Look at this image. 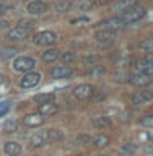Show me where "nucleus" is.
<instances>
[{"instance_id":"18","label":"nucleus","mask_w":153,"mask_h":156,"mask_svg":"<svg viewBox=\"0 0 153 156\" xmlns=\"http://www.w3.org/2000/svg\"><path fill=\"white\" fill-rule=\"evenodd\" d=\"M111 124H112V120L107 115L93 117V127H96V129H107V127H111Z\"/></svg>"},{"instance_id":"37","label":"nucleus","mask_w":153,"mask_h":156,"mask_svg":"<svg viewBox=\"0 0 153 156\" xmlns=\"http://www.w3.org/2000/svg\"><path fill=\"white\" fill-rule=\"evenodd\" d=\"M144 62H147V63H153V52H148V54H147V57L144 58Z\"/></svg>"},{"instance_id":"23","label":"nucleus","mask_w":153,"mask_h":156,"mask_svg":"<svg viewBox=\"0 0 153 156\" xmlns=\"http://www.w3.org/2000/svg\"><path fill=\"white\" fill-rule=\"evenodd\" d=\"M3 129H5V132H8V133H16V132L20 130V124H18V120H15V119H12V120H7L3 124Z\"/></svg>"},{"instance_id":"15","label":"nucleus","mask_w":153,"mask_h":156,"mask_svg":"<svg viewBox=\"0 0 153 156\" xmlns=\"http://www.w3.org/2000/svg\"><path fill=\"white\" fill-rule=\"evenodd\" d=\"M24 125L26 127H39L44 124V115H41L39 112H36V114H28L26 117H24Z\"/></svg>"},{"instance_id":"3","label":"nucleus","mask_w":153,"mask_h":156,"mask_svg":"<svg viewBox=\"0 0 153 156\" xmlns=\"http://www.w3.org/2000/svg\"><path fill=\"white\" fill-rule=\"evenodd\" d=\"M126 26H127V24L124 23L122 16H111V18L104 20V21L101 23V28L103 29H106V31H109V33H114V34L116 33H121Z\"/></svg>"},{"instance_id":"27","label":"nucleus","mask_w":153,"mask_h":156,"mask_svg":"<svg viewBox=\"0 0 153 156\" xmlns=\"http://www.w3.org/2000/svg\"><path fill=\"white\" fill-rule=\"evenodd\" d=\"M135 150H137L135 143H126V145H122L121 148H119V154L121 156H129V154L134 153Z\"/></svg>"},{"instance_id":"11","label":"nucleus","mask_w":153,"mask_h":156,"mask_svg":"<svg viewBox=\"0 0 153 156\" xmlns=\"http://www.w3.org/2000/svg\"><path fill=\"white\" fill-rule=\"evenodd\" d=\"M151 80H153L151 76L145 75V73L137 72L135 75H132V76H130V80H129V81H130L134 86H137V88H145V86L151 85Z\"/></svg>"},{"instance_id":"9","label":"nucleus","mask_w":153,"mask_h":156,"mask_svg":"<svg viewBox=\"0 0 153 156\" xmlns=\"http://www.w3.org/2000/svg\"><path fill=\"white\" fill-rule=\"evenodd\" d=\"M73 75V68L70 65H57L51 70V76L54 80H64V78H70Z\"/></svg>"},{"instance_id":"21","label":"nucleus","mask_w":153,"mask_h":156,"mask_svg":"<svg viewBox=\"0 0 153 156\" xmlns=\"http://www.w3.org/2000/svg\"><path fill=\"white\" fill-rule=\"evenodd\" d=\"M104 73H106V68L103 65H100V63H95V65H91L90 68H88L86 76H90V78H101Z\"/></svg>"},{"instance_id":"25","label":"nucleus","mask_w":153,"mask_h":156,"mask_svg":"<svg viewBox=\"0 0 153 156\" xmlns=\"http://www.w3.org/2000/svg\"><path fill=\"white\" fill-rule=\"evenodd\" d=\"M93 145L96 146V148H104V146L109 145V136L106 135H98L93 138Z\"/></svg>"},{"instance_id":"42","label":"nucleus","mask_w":153,"mask_h":156,"mask_svg":"<svg viewBox=\"0 0 153 156\" xmlns=\"http://www.w3.org/2000/svg\"><path fill=\"white\" fill-rule=\"evenodd\" d=\"M98 156H111V154H98Z\"/></svg>"},{"instance_id":"20","label":"nucleus","mask_w":153,"mask_h":156,"mask_svg":"<svg viewBox=\"0 0 153 156\" xmlns=\"http://www.w3.org/2000/svg\"><path fill=\"white\" fill-rule=\"evenodd\" d=\"M56 99V93H39L33 98V101L36 104H47V102H52Z\"/></svg>"},{"instance_id":"14","label":"nucleus","mask_w":153,"mask_h":156,"mask_svg":"<svg viewBox=\"0 0 153 156\" xmlns=\"http://www.w3.org/2000/svg\"><path fill=\"white\" fill-rule=\"evenodd\" d=\"M28 34H29V29L18 24V26H15L8 31V39H12V41H21V39H24Z\"/></svg>"},{"instance_id":"22","label":"nucleus","mask_w":153,"mask_h":156,"mask_svg":"<svg viewBox=\"0 0 153 156\" xmlns=\"http://www.w3.org/2000/svg\"><path fill=\"white\" fill-rule=\"evenodd\" d=\"M72 7V2L70 0H57V3H56V12L57 13H67L68 10H70Z\"/></svg>"},{"instance_id":"8","label":"nucleus","mask_w":153,"mask_h":156,"mask_svg":"<svg viewBox=\"0 0 153 156\" xmlns=\"http://www.w3.org/2000/svg\"><path fill=\"white\" fill-rule=\"evenodd\" d=\"M93 93H95V86L88 85V83H83V85H78L75 90L72 91V94L78 101H86L93 96Z\"/></svg>"},{"instance_id":"1","label":"nucleus","mask_w":153,"mask_h":156,"mask_svg":"<svg viewBox=\"0 0 153 156\" xmlns=\"http://www.w3.org/2000/svg\"><path fill=\"white\" fill-rule=\"evenodd\" d=\"M33 44L34 46H41V47H47L57 42V34L54 31H39L33 36Z\"/></svg>"},{"instance_id":"2","label":"nucleus","mask_w":153,"mask_h":156,"mask_svg":"<svg viewBox=\"0 0 153 156\" xmlns=\"http://www.w3.org/2000/svg\"><path fill=\"white\" fill-rule=\"evenodd\" d=\"M12 67H13L15 72L26 73V72H31L33 68L36 67V60H34L33 57H28V55H20L13 60Z\"/></svg>"},{"instance_id":"7","label":"nucleus","mask_w":153,"mask_h":156,"mask_svg":"<svg viewBox=\"0 0 153 156\" xmlns=\"http://www.w3.org/2000/svg\"><path fill=\"white\" fill-rule=\"evenodd\" d=\"M150 101H153V90H150V88H140L139 91H135L132 94V104L135 106L147 104Z\"/></svg>"},{"instance_id":"39","label":"nucleus","mask_w":153,"mask_h":156,"mask_svg":"<svg viewBox=\"0 0 153 156\" xmlns=\"http://www.w3.org/2000/svg\"><path fill=\"white\" fill-rule=\"evenodd\" d=\"M93 3L95 5H104V3H107V0H93Z\"/></svg>"},{"instance_id":"38","label":"nucleus","mask_w":153,"mask_h":156,"mask_svg":"<svg viewBox=\"0 0 153 156\" xmlns=\"http://www.w3.org/2000/svg\"><path fill=\"white\" fill-rule=\"evenodd\" d=\"M5 28H8V21L0 18V29H5Z\"/></svg>"},{"instance_id":"29","label":"nucleus","mask_w":153,"mask_h":156,"mask_svg":"<svg viewBox=\"0 0 153 156\" xmlns=\"http://www.w3.org/2000/svg\"><path fill=\"white\" fill-rule=\"evenodd\" d=\"M64 140V133L57 129H49V141H59Z\"/></svg>"},{"instance_id":"6","label":"nucleus","mask_w":153,"mask_h":156,"mask_svg":"<svg viewBox=\"0 0 153 156\" xmlns=\"http://www.w3.org/2000/svg\"><path fill=\"white\" fill-rule=\"evenodd\" d=\"M145 8L144 7H135L134 8H130L129 12H126L124 15H122V20H124V23L126 24H134V23H137V21H140L142 18L145 16Z\"/></svg>"},{"instance_id":"26","label":"nucleus","mask_w":153,"mask_h":156,"mask_svg":"<svg viewBox=\"0 0 153 156\" xmlns=\"http://www.w3.org/2000/svg\"><path fill=\"white\" fill-rule=\"evenodd\" d=\"M137 72L145 73V75H148V76L153 78V63H147V62L142 60V62L139 63V70H137Z\"/></svg>"},{"instance_id":"16","label":"nucleus","mask_w":153,"mask_h":156,"mask_svg":"<svg viewBox=\"0 0 153 156\" xmlns=\"http://www.w3.org/2000/svg\"><path fill=\"white\" fill-rule=\"evenodd\" d=\"M60 58V51L59 49H47V51L42 52V60L46 63H54L56 60H59Z\"/></svg>"},{"instance_id":"43","label":"nucleus","mask_w":153,"mask_h":156,"mask_svg":"<svg viewBox=\"0 0 153 156\" xmlns=\"http://www.w3.org/2000/svg\"><path fill=\"white\" fill-rule=\"evenodd\" d=\"M3 3H5V2H3V0H0V5H3Z\"/></svg>"},{"instance_id":"4","label":"nucleus","mask_w":153,"mask_h":156,"mask_svg":"<svg viewBox=\"0 0 153 156\" xmlns=\"http://www.w3.org/2000/svg\"><path fill=\"white\" fill-rule=\"evenodd\" d=\"M41 73L39 72H26L23 75V78L20 80V86L23 90H31V88H36L39 83H41Z\"/></svg>"},{"instance_id":"19","label":"nucleus","mask_w":153,"mask_h":156,"mask_svg":"<svg viewBox=\"0 0 153 156\" xmlns=\"http://www.w3.org/2000/svg\"><path fill=\"white\" fill-rule=\"evenodd\" d=\"M57 111H59V106L54 101L39 106V114L41 115H54V114H57Z\"/></svg>"},{"instance_id":"36","label":"nucleus","mask_w":153,"mask_h":156,"mask_svg":"<svg viewBox=\"0 0 153 156\" xmlns=\"http://www.w3.org/2000/svg\"><path fill=\"white\" fill-rule=\"evenodd\" d=\"M8 102L7 101H3V102H0V117H3L5 114H7L8 112Z\"/></svg>"},{"instance_id":"31","label":"nucleus","mask_w":153,"mask_h":156,"mask_svg":"<svg viewBox=\"0 0 153 156\" xmlns=\"http://www.w3.org/2000/svg\"><path fill=\"white\" fill-rule=\"evenodd\" d=\"M77 8L80 10V12H90V10L93 8V3L90 2V0H82V2L77 3Z\"/></svg>"},{"instance_id":"41","label":"nucleus","mask_w":153,"mask_h":156,"mask_svg":"<svg viewBox=\"0 0 153 156\" xmlns=\"http://www.w3.org/2000/svg\"><path fill=\"white\" fill-rule=\"evenodd\" d=\"M72 156H83V154H80V153H77V154H72Z\"/></svg>"},{"instance_id":"10","label":"nucleus","mask_w":153,"mask_h":156,"mask_svg":"<svg viewBox=\"0 0 153 156\" xmlns=\"http://www.w3.org/2000/svg\"><path fill=\"white\" fill-rule=\"evenodd\" d=\"M26 10L29 15L33 16H39V15H44L47 12V5L42 2V0H31L28 5H26Z\"/></svg>"},{"instance_id":"35","label":"nucleus","mask_w":153,"mask_h":156,"mask_svg":"<svg viewBox=\"0 0 153 156\" xmlns=\"http://www.w3.org/2000/svg\"><path fill=\"white\" fill-rule=\"evenodd\" d=\"M18 24H20V26H23V28H26V29H31L34 26V21H33V20H21Z\"/></svg>"},{"instance_id":"32","label":"nucleus","mask_w":153,"mask_h":156,"mask_svg":"<svg viewBox=\"0 0 153 156\" xmlns=\"http://www.w3.org/2000/svg\"><path fill=\"white\" fill-rule=\"evenodd\" d=\"M140 125L148 127V129H153V114H147L140 119Z\"/></svg>"},{"instance_id":"28","label":"nucleus","mask_w":153,"mask_h":156,"mask_svg":"<svg viewBox=\"0 0 153 156\" xmlns=\"http://www.w3.org/2000/svg\"><path fill=\"white\" fill-rule=\"evenodd\" d=\"M16 49H15V47H3L2 49V51H0V58H3V60H5V58H12V57H15V55H16Z\"/></svg>"},{"instance_id":"34","label":"nucleus","mask_w":153,"mask_h":156,"mask_svg":"<svg viewBox=\"0 0 153 156\" xmlns=\"http://www.w3.org/2000/svg\"><path fill=\"white\" fill-rule=\"evenodd\" d=\"M90 99H91L93 102H100V101H103V99H106V93H103V91H95Z\"/></svg>"},{"instance_id":"33","label":"nucleus","mask_w":153,"mask_h":156,"mask_svg":"<svg viewBox=\"0 0 153 156\" xmlns=\"http://www.w3.org/2000/svg\"><path fill=\"white\" fill-rule=\"evenodd\" d=\"M98 60H100V58H98V55H86V57L82 58L83 65H95Z\"/></svg>"},{"instance_id":"12","label":"nucleus","mask_w":153,"mask_h":156,"mask_svg":"<svg viewBox=\"0 0 153 156\" xmlns=\"http://www.w3.org/2000/svg\"><path fill=\"white\" fill-rule=\"evenodd\" d=\"M137 5V0H119V2H116L112 5V10H114L116 13H119V16H122L126 12H129L130 8H134Z\"/></svg>"},{"instance_id":"30","label":"nucleus","mask_w":153,"mask_h":156,"mask_svg":"<svg viewBox=\"0 0 153 156\" xmlns=\"http://www.w3.org/2000/svg\"><path fill=\"white\" fill-rule=\"evenodd\" d=\"M140 49H144L145 52H153V37H147L140 42Z\"/></svg>"},{"instance_id":"40","label":"nucleus","mask_w":153,"mask_h":156,"mask_svg":"<svg viewBox=\"0 0 153 156\" xmlns=\"http://www.w3.org/2000/svg\"><path fill=\"white\" fill-rule=\"evenodd\" d=\"M3 81H5V76H3V75H0V85H2Z\"/></svg>"},{"instance_id":"17","label":"nucleus","mask_w":153,"mask_h":156,"mask_svg":"<svg viewBox=\"0 0 153 156\" xmlns=\"http://www.w3.org/2000/svg\"><path fill=\"white\" fill-rule=\"evenodd\" d=\"M3 151L8 156H18L21 153V145L16 143V141H7V143L3 145Z\"/></svg>"},{"instance_id":"5","label":"nucleus","mask_w":153,"mask_h":156,"mask_svg":"<svg viewBox=\"0 0 153 156\" xmlns=\"http://www.w3.org/2000/svg\"><path fill=\"white\" fill-rule=\"evenodd\" d=\"M95 39L100 49H107L114 44V33H109L106 29H100V31H96Z\"/></svg>"},{"instance_id":"24","label":"nucleus","mask_w":153,"mask_h":156,"mask_svg":"<svg viewBox=\"0 0 153 156\" xmlns=\"http://www.w3.org/2000/svg\"><path fill=\"white\" fill-rule=\"evenodd\" d=\"M60 62H62V65H70V63L77 62V54L75 52H64L60 55Z\"/></svg>"},{"instance_id":"13","label":"nucleus","mask_w":153,"mask_h":156,"mask_svg":"<svg viewBox=\"0 0 153 156\" xmlns=\"http://www.w3.org/2000/svg\"><path fill=\"white\" fill-rule=\"evenodd\" d=\"M49 143V129L47 130H38L36 133L31 136V145L33 146H44Z\"/></svg>"}]
</instances>
